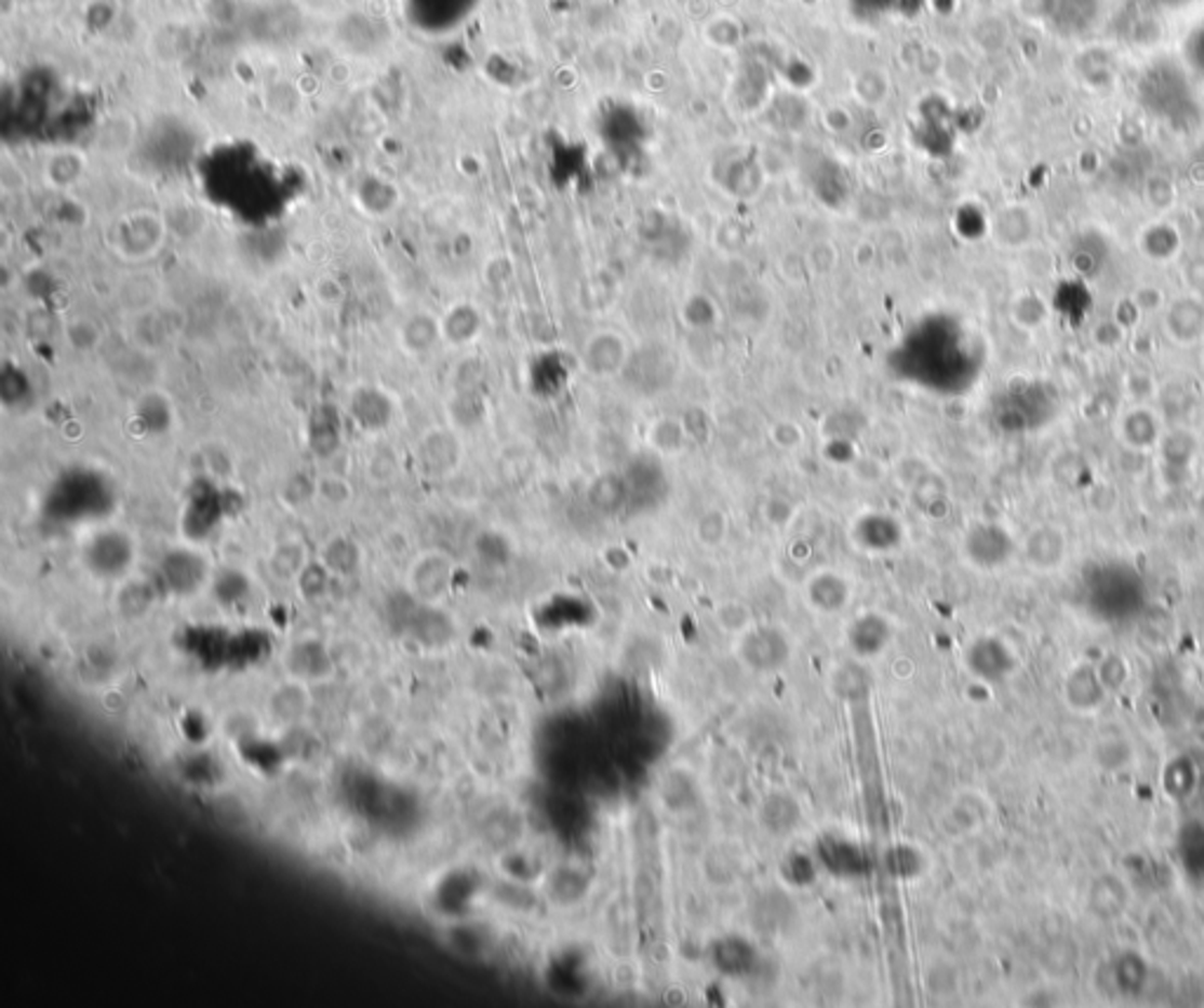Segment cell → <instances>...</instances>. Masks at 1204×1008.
Wrapping results in <instances>:
<instances>
[{"mask_svg":"<svg viewBox=\"0 0 1204 1008\" xmlns=\"http://www.w3.org/2000/svg\"><path fill=\"white\" fill-rule=\"evenodd\" d=\"M170 224L153 210H132L123 214L109 233V245L128 264H146L165 247Z\"/></svg>","mask_w":1204,"mask_h":1008,"instance_id":"1","label":"cell"},{"mask_svg":"<svg viewBox=\"0 0 1204 1008\" xmlns=\"http://www.w3.org/2000/svg\"><path fill=\"white\" fill-rule=\"evenodd\" d=\"M137 546L135 536L120 527H102L88 536L83 546V562L92 576L102 581H123L135 574Z\"/></svg>","mask_w":1204,"mask_h":1008,"instance_id":"2","label":"cell"},{"mask_svg":"<svg viewBox=\"0 0 1204 1008\" xmlns=\"http://www.w3.org/2000/svg\"><path fill=\"white\" fill-rule=\"evenodd\" d=\"M454 588V560L443 550H422L405 569V593L419 604H445Z\"/></svg>","mask_w":1204,"mask_h":1008,"instance_id":"3","label":"cell"},{"mask_svg":"<svg viewBox=\"0 0 1204 1008\" xmlns=\"http://www.w3.org/2000/svg\"><path fill=\"white\" fill-rule=\"evenodd\" d=\"M160 583L175 597H196L212 586L214 572L203 550L196 546L170 548L160 560Z\"/></svg>","mask_w":1204,"mask_h":1008,"instance_id":"4","label":"cell"},{"mask_svg":"<svg viewBox=\"0 0 1204 1008\" xmlns=\"http://www.w3.org/2000/svg\"><path fill=\"white\" fill-rule=\"evenodd\" d=\"M417 459L426 475L452 478L464 461V447L459 435L452 428L433 426L422 433L417 442Z\"/></svg>","mask_w":1204,"mask_h":1008,"instance_id":"5","label":"cell"},{"mask_svg":"<svg viewBox=\"0 0 1204 1008\" xmlns=\"http://www.w3.org/2000/svg\"><path fill=\"white\" fill-rule=\"evenodd\" d=\"M791 644L784 630L774 626H748L739 640V656L755 670H774L788 661Z\"/></svg>","mask_w":1204,"mask_h":1008,"instance_id":"6","label":"cell"},{"mask_svg":"<svg viewBox=\"0 0 1204 1008\" xmlns=\"http://www.w3.org/2000/svg\"><path fill=\"white\" fill-rule=\"evenodd\" d=\"M631 362V351L624 341V336L612 330H600L593 336H588L581 351V365L584 369L598 376V379H607V376H617L626 369Z\"/></svg>","mask_w":1204,"mask_h":1008,"instance_id":"7","label":"cell"},{"mask_svg":"<svg viewBox=\"0 0 1204 1008\" xmlns=\"http://www.w3.org/2000/svg\"><path fill=\"white\" fill-rule=\"evenodd\" d=\"M349 416L365 433H382L396 419V402L379 386H356L349 398Z\"/></svg>","mask_w":1204,"mask_h":1008,"instance_id":"8","label":"cell"},{"mask_svg":"<svg viewBox=\"0 0 1204 1008\" xmlns=\"http://www.w3.org/2000/svg\"><path fill=\"white\" fill-rule=\"evenodd\" d=\"M287 677L302 680L306 684L325 682L334 672V656L320 640H297L285 656Z\"/></svg>","mask_w":1204,"mask_h":1008,"instance_id":"9","label":"cell"},{"mask_svg":"<svg viewBox=\"0 0 1204 1008\" xmlns=\"http://www.w3.org/2000/svg\"><path fill=\"white\" fill-rule=\"evenodd\" d=\"M132 424L144 435H168L177 424V409L163 388L149 386L132 405Z\"/></svg>","mask_w":1204,"mask_h":1008,"instance_id":"10","label":"cell"},{"mask_svg":"<svg viewBox=\"0 0 1204 1008\" xmlns=\"http://www.w3.org/2000/svg\"><path fill=\"white\" fill-rule=\"evenodd\" d=\"M266 708H269V717L278 727H297L309 715L311 708L309 684L287 677L269 694V705Z\"/></svg>","mask_w":1204,"mask_h":1008,"instance_id":"11","label":"cell"},{"mask_svg":"<svg viewBox=\"0 0 1204 1008\" xmlns=\"http://www.w3.org/2000/svg\"><path fill=\"white\" fill-rule=\"evenodd\" d=\"M805 595L814 611L831 616L847 607L852 597V586L842 574L821 569L812 574V579L805 586Z\"/></svg>","mask_w":1204,"mask_h":1008,"instance_id":"12","label":"cell"},{"mask_svg":"<svg viewBox=\"0 0 1204 1008\" xmlns=\"http://www.w3.org/2000/svg\"><path fill=\"white\" fill-rule=\"evenodd\" d=\"M398 341L410 355H428L443 341V325L440 318L428 311L410 313L398 330Z\"/></svg>","mask_w":1204,"mask_h":1008,"instance_id":"13","label":"cell"},{"mask_svg":"<svg viewBox=\"0 0 1204 1008\" xmlns=\"http://www.w3.org/2000/svg\"><path fill=\"white\" fill-rule=\"evenodd\" d=\"M156 604V586L144 579V576L130 574L128 579L116 583L113 593V607L116 611L128 618V621H139V618L149 616Z\"/></svg>","mask_w":1204,"mask_h":1008,"instance_id":"14","label":"cell"},{"mask_svg":"<svg viewBox=\"0 0 1204 1008\" xmlns=\"http://www.w3.org/2000/svg\"><path fill=\"white\" fill-rule=\"evenodd\" d=\"M440 325H443V341H447L450 346H468L473 344L480 334H483V311L476 304H468V301H459V304H452L445 315L440 318Z\"/></svg>","mask_w":1204,"mask_h":1008,"instance_id":"15","label":"cell"},{"mask_svg":"<svg viewBox=\"0 0 1204 1008\" xmlns=\"http://www.w3.org/2000/svg\"><path fill=\"white\" fill-rule=\"evenodd\" d=\"M318 562L334 576V579H351L360 572L363 564V553L360 546L346 534H334L320 548Z\"/></svg>","mask_w":1204,"mask_h":1008,"instance_id":"16","label":"cell"},{"mask_svg":"<svg viewBox=\"0 0 1204 1008\" xmlns=\"http://www.w3.org/2000/svg\"><path fill=\"white\" fill-rule=\"evenodd\" d=\"M1108 696V689L1099 677V672L1092 666H1080L1068 675L1066 682V701L1078 712L1096 710Z\"/></svg>","mask_w":1204,"mask_h":1008,"instance_id":"17","label":"cell"},{"mask_svg":"<svg viewBox=\"0 0 1204 1008\" xmlns=\"http://www.w3.org/2000/svg\"><path fill=\"white\" fill-rule=\"evenodd\" d=\"M847 637H850V644H852V649L856 654L873 656V654H880L889 644L892 626H889L887 618H882L875 611H868L859 618H854L850 630H847Z\"/></svg>","mask_w":1204,"mask_h":1008,"instance_id":"18","label":"cell"},{"mask_svg":"<svg viewBox=\"0 0 1204 1008\" xmlns=\"http://www.w3.org/2000/svg\"><path fill=\"white\" fill-rule=\"evenodd\" d=\"M311 564L309 548L302 539H283L278 541L269 553V572L278 581H292L297 583L299 576Z\"/></svg>","mask_w":1204,"mask_h":1008,"instance_id":"19","label":"cell"},{"mask_svg":"<svg viewBox=\"0 0 1204 1008\" xmlns=\"http://www.w3.org/2000/svg\"><path fill=\"white\" fill-rule=\"evenodd\" d=\"M85 174V156L73 149L55 151L45 160V182L55 191H69Z\"/></svg>","mask_w":1204,"mask_h":1008,"instance_id":"20","label":"cell"},{"mask_svg":"<svg viewBox=\"0 0 1204 1008\" xmlns=\"http://www.w3.org/2000/svg\"><path fill=\"white\" fill-rule=\"evenodd\" d=\"M1026 555L1038 569H1052L1063 557V539L1054 529H1040L1028 539Z\"/></svg>","mask_w":1204,"mask_h":1008,"instance_id":"21","label":"cell"},{"mask_svg":"<svg viewBox=\"0 0 1204 1008\" xmlns=\"http://www.w3.org/2000/svg\"><path fill=\"white\" fill-rule=\"evenodd\" d=\"M64 339L76 353H92L104 344V330L92 318H71L64 325Z\"/></svg>","mask_w":1204,"mask_h":1008,"instance_id":"22","label":"cell"},{"mask_svg":"<svg viewBox=\"0 0 1204 1008\" xmlns=\"http://www.w3.org/2000/svg\"><path fill=\"white\" fill-rule=\"evenodd\" d=\"M647 440L654 449H659L664 454H675L685 447L687 428L675 419H657L647 430Z\"/></svg>","mask_w":1204,"mask_h":1008,"instance_id":"23","label":"cell"},{"mask_svg":"<svg viewBox=\"0 0 1204 1008\" xmlns=\"http://www.w3.org/2000/svg\"><path fill=\"white\" fill-rule=\"evenodd\" d=\"M852 90L861 104L878 106L885 102L889 94V76L882 69H866L854 78Z\"/></svg>","mask_w":1204,"mask_h":1008,"instance_id":"24","label":"cell"},{"mask_svg":"<svg viewBox=\"0 0 1204 1008\" xmlns=\"http://www.w3.org/2000/svg\"><path fill=\"white\" fill-rule=\"evenodd\" d=\"M316 499L320 503H325L330 508H344L349 506L353 499V487L349 485V480L342 478V475H318L316 478Z\"/></svg>","mask_w":1204,"mask_h":1008,"instance_id":"25","label":"cell"},{"mask_svg":"<svg viewBox=\"0 0 1204 1008\" xmlns=\"http://www.w3.org/2000/svg\"><path fill=\"white\" fill-rule=\"evenodd\" d=\"M697 539L708 548L720 546L727 539V515L720 510H706L697 522Z\"/></svg>","mask_w":1204,"mask_h":1008,"instance_id":"26","label":"cell"},{"mask_svg":"<svg viewBox=\"0 0 1204 1008\" xmlns=\"http://www.w3.org/2000/svg\"><path fill=\"white\" fill-rule=\"evenodd\" d=\"M330 579H334V576L323 567V564H320V562H311L309 567H306V572L299 576L297 586H299V590H302V595H304V597L316 600V597H320V595L325 593Z\"/></svg>","mask_w":1204,"mask_h":1008,"instance_id":"27","label":"cell"},{"mask_svg":"<svg viewBox=\"0 0 1204 1008\" xmlns=\"http://www.w3.org/2000/svg\"><path fill=\"white\" fill-rule=\"evenodd\" d=\"M838 264V252L835 247L828 243V240H821V243H816L810 254H807V266H810V273L816 275H826L831 273Z\"/></svg>","mask_w":1204,"mask_h":1008,"instance_id":"28","label":"cell"},{"mask_svg":"<svg viewBox=\"0 0 1204 1008\" xmlns=\"http://www.w3.org/2000/svg\"><path fill=\"white\" fill-rule=\"evenodd\" d=\"M344 297H346V292H344V287H342V282H339V280H334V278H320V280L316 282V299H318V304H323V306H327V308H334V306H342Z\"/></svg>","mask_w":1204,"mask_h":1008,"instance_id":"29","label":"cell"},{"mask_svg":"<svg viewBox=\"0 0 1204 1008\" xmlns=\"http://www.w3.org/2000/svg\"><path fill=\"white\" fill-rule=\"evenodd\" d=\"M774 440L784 449H795L802 445V430L791 421H779L777 428H774Z\"/></svg>","mask_w":1204,"mask_h":1008,"instance_id":"30","label":"cell"}]
</instances>
